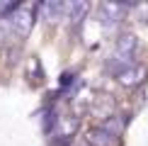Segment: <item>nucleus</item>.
<instances>
[{
	"label": "nucleus",
	"instance_id": "f03ea898",
	"mask_svg": "<svg viewBox=\"0 0 148 146\" xmlns=\"http://www.w3.org/2000/svg\"><path fill=\"white\" fill-rule=\"evenodd\" d=\"M124 5L121 3H102V8H100V20L107 24V27H112V24H116L124 17Z\"/></svg>",
	"mask_w": 148,
	"mask_h": 146
},
{
	"label": "nucleus",
	"instance_id": "20e7f679",
	"mask_svg": "<svg viewBox=\"0 0 148 146\" xmlns=\"http://www.w3.org/2000/svg\"><path fill=\"white\" fill-rule=\"evenodd\" d=\"M92 117L97 119H104L107 122L109 117H114V100L109 95H102L95 100V105H92Z\"/></svg>",
	"mask_w": 148,
	"mask_h": 146
},
{
	"label": "nucleus",
	"instance_id": "1a4fd4ad",
	"mask_svg": "<svg viewBox=\"0 0 148 146\" xmlns=\"http://www.w3.org/2000/svg\"><path fill=\"white\" fill-rule=\"evenodd\" d=\"M58 129H61V136L63 139H71L78 129V119L75 117H61L58 119Z\"/></svg>",
	"mask_w": 148,
	"mask_h": 146
},
{
	"label": "nucleus",
	"instance_id": "423d86ee",
	"mask_svg": "<svg viewBox=\"0 0 148 146\" xmlns=\"http://www.w3.org/2000/svg\"><path fill=\"white\" fill-rule=\"evenodd\" d=\"M41 12L49 22H58L61 15L66 12V3H44L41 5Z\"/></svg>",
	"mask_w": 148,
	"mask_h": 146
},
{
	"label": "nucleus",
	"instance_id": "6e6552de",
	"mask_svg": "<svg viewBox=\"0 0 148 146\" xmlns=\"http://www.w3.org/2000/svg\"><path fill=\"white\" fill-rule=\"evenodd\" d=\"M102 129H107L112 136L119 139V136H121V132H124V119H121L119 114H114V117H109L107 122H102Z\"/></svg>",
	"mask_w": 148,
	"mask_h": 146
},
{
	"label": "nucleus",
	"instance_id": "0eeeda50",
	"mask_svg": "<svg viewBox=\"0 0 148 146\" xmlns=\"http://www.w3.org/2000/svg\"><path fill=\"white\" fill-rule=\"evenodd\" d=\"M66 12H68V20L73 24H80L88 12V3H66Z\"/></svg>",
	"mask_w": 148,
	"mask_h": 146
},
{
	"label": "nucleus",
	"instance_id": "7ed1b4c3",
	"mask_svg": "<svg viewBox=\"0 0 148 146\" xmlns=\"http://www.w3.org/2000/svg\"><path fill=\"white\" fill-rule=\"evenodd\" d=\"M85 141H88L90 146H116V141H119V139L112 136V134H109L107 129H102V127H95V129L88 132Z\"/></svg>",
	"mask_w": 148,
	"mask_h": 146
},
{
	"label": "nucleus",
	"instance_id": "f257e3e1",
	"mask_svg": "<svg viewBox=\"0 0 148 146\" xmlns=\"http://www.w3.org/2000/svg\"><path fill=\"white\" fill-rule=\"evenodd\" d=\"M146 76H148V68H146V66L134 63V66H129L126 71H121L119 76H116V81H119V85H124V88H134V85H141V83H143Z\"/></svg>",
	"mask_w": 148,
	"mask_h": 146
},
{
	"label": "nucleus",
	"instance_id": "39448f33",
	"mask_svg": "<svg viewBox=\"0 0 148 146\" xmlns=\"http://www.w3.org/2000/svg\"><path fill=\"white\" fill-rule=\"evenodd\" d=\"M32 20H34V10H20L17 15H12L10 17V22H12V27H15V32L17 34H27L29 29H32Z\"/></svg>",
	"mask_w": 148,
	"mask_h": 146
}]
</instances>
